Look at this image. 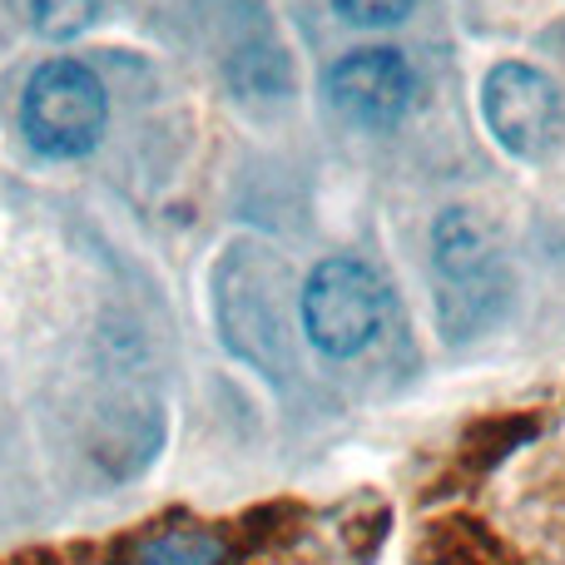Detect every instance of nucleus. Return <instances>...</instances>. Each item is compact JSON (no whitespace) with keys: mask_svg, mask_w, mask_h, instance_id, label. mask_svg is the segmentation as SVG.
<instances>
[{"mask_svg":"<svg viewBox=\"0 0 565 565\" xmlns=\"http://www.w3.org/2000/svg\"><path fill=\"white\" fill-rule=\"evenodd\" d=\"M338 15H348L352 25H397L402 15H412L417 0H332Z\"/></svg>","mask_w":565,"mask_h":565,"instance_id":"7","label":"nucleus"},{"mask_svg":"<svg viewBox=\"0 0 565 565\" xmlns=\"http://www.w3.org/2000/svg\"><path fill=\"white\" fill-rule=\"evenodd\" d=\"M481 115H487V129L497 135V145L507 154L536 164V159H546L561 145L565 99L546 70L507 60L481 85Z\"/></svg>","mask_w":565,"mask_h":565,"instance_id":"3","label":"nucleus"},{"mask_svg":"<svg viewBox=\"0 0 565 565\" xmlns=\"http://www.w3.org/2000/svg\"><path fill=\"white\" fill-rule=\"evenodd\" d=\"M109 119L105 85L79 60H45L20 95V129L45 159H79L99 145Z\"/></svg>","mask_w":565,"mask_h":565,"instance_id":"2","label":"nucleus"},{"mask_svg":"<svg viewBox=\"0 0 565 565\" xmlns=\"http://www.w3.org/2000/svg\"><path fill=\"white\" fill-rule=\"evenodd\" d=\"M392 318V288L362 258H322L302 282V332L322 358H358Z\"/></svg>","mask_w":565,"mask_h":565,"instance_id":"1","label":"nucleus"},{"mask_svg":"<svg viewBox=\"0 0 565 565\" xmlns=\"http://www.w3.org/2000/svg\"><path fill=\"white\" fill-rule=\"evenodd\" d=\"M417 79L402 50H352L328 70V99L342 119L362 129H392L412 109Z\"/></svg>","mask_w":565,"mask_h":565,"instance_id":"4","label":"nucleus"},{"mask_svg":"<svg viewBox=\"0 0 565 565\" xmlns=\"http://www.w3.org/2000/svg\"><path fill=\"white\" fill-rule=\"evenodd\" d=\"M30 6V25L40 35H75L95 20V6L99 0H25Z\"/></svg>","mask_w":565,"mask_h":565,"instance_id":"6","label":"nucleus"},{"mask_svg":"<svg viewBox=\"0 0 565 565\" xmlns=\"http://www.w3.org/2000/svg\"><path fill=\"white\" fill-rule=\"evenodd\" d=\"M224 561V541L204 526H174L159 531L154 541H145L139 565H218Z\"/></svg>","mask_w":565,"mask_h":565,"instance_id":"5","label":"nucleus"}]
</instances>
